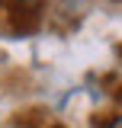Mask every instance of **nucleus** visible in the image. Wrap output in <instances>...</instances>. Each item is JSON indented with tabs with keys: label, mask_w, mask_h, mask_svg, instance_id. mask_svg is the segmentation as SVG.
I'll return each mask as SVG.
<instances>
[{
	"label": "nucleus",
	"mask_w": 122,
	"mask_h": 128,
	"mask_svg": "<svg viewBox=\"0 0 122 128\" xmlns=\"http://www.w3.org/2000/svg\"><path fill=\"white\" fill-rule=\"evenodd\" d=\"M109 128H122V115H116V118L109 122Z\"/></svg>",
	"instance_id": "1"
},
{
	"label": "nucleus",
	"mask_w": 122,
	"mask_h": 128,
	"mask_svg": "<svg viewBox=\"0 0 122 128\" xmlns=\"http://www.w3.org/2000/svg\"><path fill=\"white\" fill-rule=\"evenodd\" d=\"M116 99H119V102H122V86H119V90H116Z\"/></svg>",
	"instance_id": "2"
},
{
	"label": "nucleus",
	"mask_w": 122,
	"mask_h": 128,
	"mask_svg": "<svg viewBox=\"0 0 122 128\" xmlns=\"http://www.w3.org/2000/svg\"><path fill=\"white\" fill-rule=\"evenodd\" d=\"M55 128H61V125H55Z\"/></svg>",
	"instance_id": "3"
}]
</instances>
